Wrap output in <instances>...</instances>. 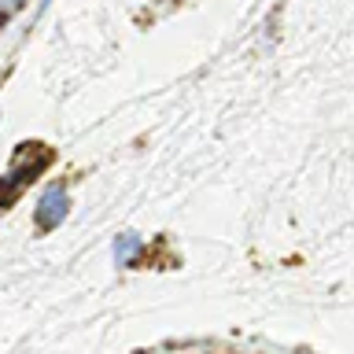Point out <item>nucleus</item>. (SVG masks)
I'll return each mask as SVG.
<instances>
[{
	"label": "nucleus",
	"instance_id": "nucleus-1",
	"mask_svg": "<svg viewBox=\"0 0 354 354\" xmlns=\"http://www.w3.org/2000/svg\"><path fill=\"white\" fill-rule=\"evenodd\" d=\"M66 207H71V196H66V188H48V192L41 196V203H37V225L41 229H55L59 221L66 218Z\"/></svg>",
	"mask_w": 354,
	"mask_h": 354
},
{
	"label": "nucleus",
	"instance_id": "nucleus-2",
	"mask_svg": "<svg viewBox=\"0 0 354 354\" xmlns=\"http://www.w3.org/2000/svg\"><path fill=\"white\" fill-rule=\"evenodd\" d=\"M137 248H140L137 236H122V240L115 243V259H118V266H126L133 254H137Z\"/></svg>",
	"mask_w": 354,
	"mask_h": 354
},
{
	"label": "nucleus",
	"instance_id": "nucleus-3",
	"mask_svg": "<svg viewBox=\"0 0 354 354\" xmlns=\"http://www.w3.org/2000/svg\"><path fill=\"white\" fill-rule=\"evenodd\" d=\"M22 4H26V0H0V19H11Z\"/></svg>",
	"mask_w": 354,
	"mask_h": 354
}]
</instances>
